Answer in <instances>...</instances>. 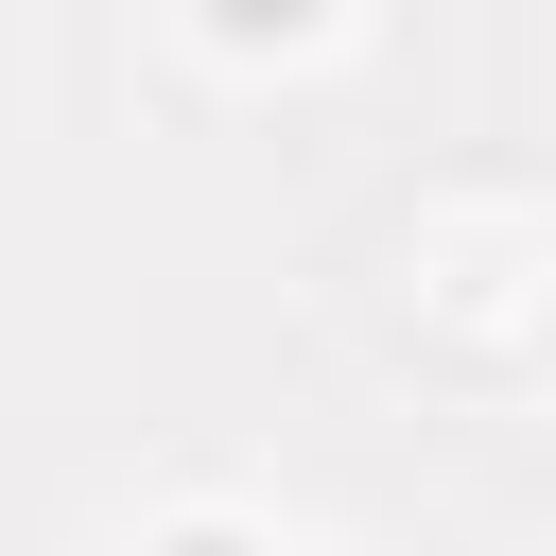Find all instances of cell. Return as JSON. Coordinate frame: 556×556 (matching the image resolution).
Masks as SVG:
<instances>
[{
	"instance_id": "cell-1",
	"label": "cell",
	"mask_w": 556,
	"mask_h": 556,
	"mask_svg": "<svg viewBox=\"0 0 556 556\" xmlns=\"http://www.w3.org/2000/svg\"><path fill=\"white\" fill-rule=\"evenodd\" d=\"M295 17H313V0H226V35H295Z\"/></svg>"
},
{
	"instance_id": "cell-2",
	"label": "cell",
	"mask_w": 556,
	"mask_h": 556,
	"mask_svg": "<svg viewBox=\"0 0 556 556\" xmlns=\"http://www.w3.org/2000/svg\"><path fill=\"white\" fill-rule=\"evenodd\" d=\"M174 556H243V539H174Z\"/></svg>"
}]
</instances>
